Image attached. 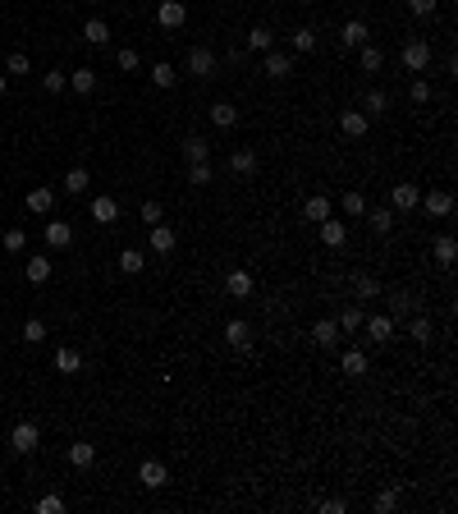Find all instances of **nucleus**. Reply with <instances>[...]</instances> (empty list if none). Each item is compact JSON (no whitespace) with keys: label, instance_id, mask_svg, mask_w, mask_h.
I'll return each instance as SVG.
<instances>
[{"label":"nucleus","instance_id":"1","mask_svg":"<svg viewBox=\"0 0 458 514\" xmlns=\"http://www.w3.org/2000/svg\"><path fill=\"white\" fill-rule=\"evenodd\" d=\"M156 23H161L165 33H179L188 23V5L184 0H161V10H156Z\"/></svg>","mask_w":458,"mask_h":514},{"label":"nucleus","instance_id":"2","mask_svg":"<svg viewBox=\"0 0 458 514\" xmlns=\"http://www.w3.org/2000/svg\"><path fill=\"white\" fill-rule=\"evenodd\" d=\"M10 446L19 450V455H33L37 446H42V432H37V423H19L10 432Z\"/></svg>","mask_w":458,"mask_h":514},{"label":"nucleus","instance_id":"3","mask_svg":"<svg viewBox=\"0 0 458 514\" xmlns=\"http://www.w3.org/2000/svg\"><path fill=\"white\" fill-rule=\"evenodd\" d=\"M362 331H367L371 345H390L394 331H399V322H394V317H367V322H362Z\"/></svg>","mask_w":458,"mask_h":514},{"label":"nucleus","instance_id":"4","mask_svg":"<svg viewBox=\"0 0 458 514\" xmlns=\"http://www.w3.org/2000/svg\"><path fill=\"white\" fill-rule=\"evenodd\" d=\"M138 482L147 487V492H161L165 482H170V473H165V464H156V460H142V464H138Z\"/></svg>","mask_w":458,"mask_h":514},{"label":"nucleus","instance_id":"5","mask_svg":"<svg viewBox=\"0 0 458 514\" xmlns=\"http://www.w3.org/2000/svg\"><path fill=\"white\" fill-rule=\"evenodd\" d=\"M188 74H197V78L216 74V55H211V46H193V51H188Z\"/></svg>","mask_w":458,"mask_h":514},{"label":"nucleus","instance_id":"6","mask_svg":"<svg viewBox=\"0 0 458 514\" xmlns=\"http://www.w3.org/2000/svg\"><path fill=\"white\" fill-rule=\"evenodd\" d=\"M404 65H408V69H413V74H422V69H426V65H431V46H426V42H422V37H413V42H408V46H404Z\"/></svg>","mask_w":458,"mask_h":514},{"label":"nucleus","instance_id":"7","mask_svg":"<svg viewBox=\"0 0 458 514\" xmlns=\"http://www.w3.org/2000/svg\"><path fill=\"white\" fill-rule=\"evenodd\" d=\"M417 202L426 207V216H449V211H454V193H445V188H431V193L417 197Z\"/></svg>","mask_w":458,"mask_h":514},{"label":"nucleus","instance_id":"8","mask_svg":"<svg viewBox=\"0 0 458 514\" xmlns=\"http://www.w3.org/2000/svg\"><path fill=\"white\" fill-rule=\"evenodd\" d=\"M92 220H97V225H115V220H120V202H115V197H92Z\"/></svg>","mask_w":458,"mask_h":514},{"label":"nucleus","instance_id":"9","mask_svg":"<svg viewBox=\"0 0 458 514\" xmlns=\"http://www.w3.org/2000/svg\"><path fill=\"white\" fill-rule=\"evenodd\" d=\"M46 243L51 248H69L74 243V225L69 220H46Z\"/></svg>","mask_w":458,"mask_h":514},{"label":"nucleus","instance_id":"10","mask_svg":"<svg viewBox=\"0 0 458 514\" xmlns=\"http://www.w3.org/2000/svg\"><path fill=\"white\" fill-rule=\"evenodd\" d=\"M321 225V243H326V248H344V239H349V230H344V220H317Z\"/></svg>","mask_w":458,"mask_h":514},{"label":"nucleus","instance_id":"11","mask_svg":"<svg viewBox=\"0 0 458 514\" xmlns=\"http://www.w3.org/2000/svg\"><path fill=\"white\" fill-rule=\"evenodd\" d=\"M225 294L243 303V298L252 294V275H248V271H229V275H225Z\"/></svg>","mask_w":458,"mask_h":514},{"label":"nucleus","instance_id":"12","mask_svg":"<svg viewBox=\"0 0 458 514\" xmlns=\"http://www.w3.org/2000/svg\"><path fill=\"white\" fill-rule=\"evenodd\" d=\"M78 368H83V354H78V349H69V345H60V349H55V372L74 377Z\"/></svg>","mask_w":458,"mask_h":514},{"label":"nucleus","instance_id":"13","mask_svg":"<svg viewBox=\"0 0 458 514\" xmlns=\"http://www.w3.org/2000/svg\"><path fill=\"white\" fill-rule=\"evenodd\" d=\"M339 129L349 133V138H362V133L371 129V120L362 115V110H344V115H339Z\"/></svg>","mask_w":458,"mask_h":514},{"label":"nucleus","instance_id":"14","mask_svg":"<svg viewBox=\"0 0 458 514\" xmlns=\"http://www.w3.org/2000/svg\"><path fill=\"white\" fill-rule=\"evenodd\" d=\"M339 42H344V46H367V23H362V19H349L344 28H339Z\"/></svg>","mask_w":458,"mask_h":514},{"label":"nucleus","instance_id":"15","mask_svg":"<svg viewBox=\"0 0 458 514\" xmlns=\"http://www.w3.org/2000/svg\"><path fill=\"white\" fill-rule=\"evenodd\" d=\"M394 211H413L417 207V197H422V193H417V184H394Z\"/></svg>","mask_w":458,"mask_h":514},{"label":"nucleus","instance_id":"16","mask_svg":"<svg viewBox=\"0 0 458 514\" xmlns=\"http://www.w3.org/2000/svg\"><path fill=\"white\" fill-rule=\"evenodd\" d=\"M69 88L74 92H83V97H88V92H97V69H74V74H69Z\"/></svg>","mask_w":458,"mask_h":514},{"label":"nucleus","instance_id":"17","mask_svg":"<svg viewBox=\"0 0 458 514\" xmlns=\"http://www.w3.org/2000/svg\"><path fill=\"white\" fill-rule=\"evenodd\" d=\"M92 460H97V446H92V441H74V446H69V464H74V469H88Z\"/></svg>","mask_w":458,"mask_h":514},{"label":"nucleus","instance_id":"18","mask_svg":"<svg viewBox=\"0 0 458 514\" xmlns=\"http://www.w3.org/2000/svg\"><path fill=\"white\" fill-rule=\"evenodd\" d=\"M211 124H216V129H234V124H239V110L229 106V101H216V106H211Z\"/></svg>","mask_w":458,"mask_h":514},{"label":"nucleus","instance_id":"19","mask_svg":"<svg viewBox=\"0 0 458 514\" xmlns=\"http://www.w3.org/2000/svg\"><path fill=\"white\" fill-rule=\"evenodd\" d=\"M225 340L234 345V349H248V345H252V331H248V322H239V317H234V322L225 326Z\"/></svg>","mask_w":458,"mask_h":514},{"label":"nucleus","instance_id":"20","mask_svg":"<svg viewBox=\"0 0 458 514\" xmlns=\"http://www.w3.org/2000/svg\"><path fill=\"white\" fill-rule=\"evenodd\" d=\"M266 74H271V78H289V74H294V60H289L284 51H271V55H266Z\"/></svg>","mask_w":458,"mask_h":514},{"label":"nucleus","instance_id":"21","mask_svg":"<svg viewBox=\"0 0 458 514\" xmlns=\"http://www.w3.org/2000/svg\"><path fill=\"white\" fill-rule=\"evenodd\" d=\"M184 156L188 161H211V142L202 133H193V138H184Z\"/></svg>","mask_w":458,"mask_h":514},{"label":"nucleus","instance_id":"22","mask_svg":"<svg viewBox=\"0 0 458 514\" xmlns=\"http://www.w3.org/2000/svg\"><path fill=\"white\" fill-rule=\"evenodd\" d=\"M51 207H55V193H51V188H33V193H28V211H33V216H46Z\"/></svg>","mask_w":458,"mask_h":514},{"label":"nucleus","instance_id":"23","mask_svg":"<svg viewBox=\"0 0 458 514\" xmlns=\"http://www.w3.org/2000/svg\"><path fill=\"white\" fill-rule=\"evenodd\" d=\"M303 216H307V220H326V216H330V197H326V193H312V197L303 202Z\"/></svg>","mask_w":458,"mask_h":514},{"label":"nucleus","instance_id":"24","mask_svg":"<svg viewBox=\"0 0 458 514\" xmlns=\"http://www.w3.org/2000/svg\"><path fill=\"white\" fill-rule=\"evenodd\" d=\"M362 220H371V230H376V234H390L394 230V211L390 207H376V211L367 207V216H362Z\"/></svg>","mask_w":458,"mask_h":514},{"label":"nucleus","instance_id":"25","mask_svg":"<svg viewBox=\"0 0 458 514\" xmlns=\"http://www.w3.org/2000/svg\"><path fill=\"white\" fill-rule=\"evenodd\" d=\"M229 170H234V175H252V170H257V152L239 147V152L229 156Z\"/></svg>","mask_w":458,"mask_h":514},{"label":"nucleus","instance_id":"26","mask_svg":"<svg viewBox=\"0 0 458 514\" xmlns=\"http://www.w3.org/2000/svg\"><path fill=\"white\" fill-rule=\"evenodd\" d=\"M51 280V257H28V285H46Z\"/></svg>","mask_w":458,"mask_h":514},{"label":"nucleus","instance_id":"27","mask_svg":"<svg viewBox=\"0 0 458 514\" xmlns=\"http://www.w3.org/2000/svg\"><path fill=\"white\" fill-rule=\"evenodd\" d=\"M175 230H170V225H152V248L156 252H175Z\"/></svg>","mask_w":458,"mask_h":514},{"label":"nucleus","instance_id":"28","mask_svg":"<svg viewBox=\"0 0 458 514\" xmlns=\"http://www.w3.org/2000/svg\"><path fill=\"white\" fill-rule=\"evenodd\" d=\"M385 106H390V97H385L381 88H371L367 101H362V115H367V120H371V115H385Z\"/></svg>","mask_w":458,"mask_h":514},{"label":"nucleus","instance_id":"29","mask_svg":"<svg viewBox=\"0 0 458 514\" xmlns=\"http://www.w3.org/2000/svg\"><path fill=\"white\" fill-rule=\"evenodd\" d=\"M339 368H344L349 377H362V372H367V354H362V349H349L344 358H339Z\"/></svg>","mask_w":458,"mask_h":514},{"label":"nucleus","instance_id":"30","mask_svg":"<svg viewBox=\"0 0 458 514\" xmlns=\"http://www.w3.org/2000/svg\"><path fill=\"white\" fill-rule=\"evenodd\" d=\"M142 266H147V257H142L138 248H124V252H120V271H124V275H138Z\"/></svg>","mask_w":458,"mask_h":514},{"label":"nucleus","instance_id":"31","mask_svg":"<svg viewBox=\"0 0 458 514\" xmlns=\"http://www.w3.org/2000/svg\"><path fill=\"white\" fill-rule=\"evenodd\" d=\"M83 37H88L92 46H106V42H110V28H106V19H88V28H83Z\"/></svg>","mask_w":458,"mask_h":514},{"label":"nucleus","instance_id":"32","mask_svg":"<svg viewBox=\"0 0 458 514\" xmlns=\"http://www.w3.org/2000/svg\"><path fill=\"white\" fill-rule=\"evenodd\" d=\"M362 322H367V312H362V308H344L335 326H339V331H362Z\"/></svg>","mask_w":458,"mask_h":514},{"label":"nucleus","instance_id":"33","mask_svg":"<svg viewBox=\"0 0 458 514\" xmlns=\"http://www.w3.org/2000/svg\"><path fill=\"white\" fill-rule=\"evenodd\" d=\"M312 335H317L321 349H330V345L339 340V326H335V322H317V326H312Z\"/></svg>","mask_w":458,"mask_h":514},{"label":"nucleus","instance_id":"34","mask_svg":"<svg viewBox=\"0 0 458 514\" xmlns=\"http://www.w3.org/2000/svg\"><path fill=\"white\" fill-rule=\"evenodd\" d=\"M353 294H358V298H376V294H381L376 275H353Z\"/></svg>","mask_w":458,"mask_h":514},{"label":"nucleus","instance_id":"35","mask_svg":"<svg viewBox=\"0 0 458 514\" xmlns=\"http://www.w3.org/2000/svg\"><path fill=\"white\" fill-rule=\"evenodd\" d=\"M358 51H362V55H358V65H362V69H367V74H376V69H381V65H385V55H381V51H376V46H358Z\"/></svg>","mask_w":458,"mask_h":514},{"label":"nucleus","instance_id":"36","mask_svg":"<svg viewBox=\"0 0 458 514\" xmlns=\"http://www.w3.org/2000/svg\"><path fill=\"white\" fill-rule=\"evenodd\" d=\"M408 335H413L417 345H431V335H436V331H431V317H413V326H408Z\"/></svg>","mask_w":458,"mask_h":514},{"label":"nucleus","instance_id":"37","mask_svg":"<svg viewBox=\"0 0 458 514\" xmlns=\"http://www.w3.org/2000/svg\"><path fill=\"white\" fill-rule=\"evenodd\" d=\"M83 188H88V170H83V165H74V170L65 175V193H83Z\"/></svg>","mask_w":458,"mask_h":514},{"label":"nucleus","instance_id":"38","mask_svg":"<svg viewBox=\"0 0 458 514\" xmlns=\"http://www.w3.org/2000/svg\"><path fill=\"white\" fill-rule=\"evenodd\" d=\"M188 184L207 188V184H211V161H193V170H188Z\"/></svg>","mask_w":458,"mask_h":514},{"label":"nucleus","instance_id":"39","mask_svg":"<svg viewBox=\"0 0 458 514\" xmlns=\"http://www.w3.org/2000/svg\"><path fill=\"white\" fill-rule=\"evenodd\" d=\"M344 211H349L353 220H362V216H367V197H362V193H344Z\"/></svg>","mask_w":458,"mask_h":514},{"label":"nucleus","instance_id":"40","mask_svg":"<svg viewBox=\"0 0 458 514\" xmlns=\"http://www.w3.org/2000/svg\"><path fill=\"white\" fill-rule=\"evenodd\" d=\"M271 42H275L271 28H252V33H248V46H252V51H271Z\"/></svg>","mask_w":458,"mask_h":514},{"label":"nucleus","instance_id":"41","mask_svg":"<svg viewBox=\"0 0 458 514\" xmlns=\"http://www.w3.org/2000/svg\"><path fill=\"white\" fill-rule=\"evenodd\" d=\"M175 78H179L175 65H156L152 69V83H156V88H175Z\"/></svg>","mask_w":458,"mask_h":514},{"label":"nucleus","instance_id":"42","mask_svg":"<svg viewBox=\"0 0 458 514\" xmlns=\"http://www.w3.org/2000/svg\"><path fill=\"white\" fill-rule=\"evenodd\" d=\"M408 312H413V298H408V294H390V317L399 322V317H408Z\"/></svg>","mask_w":458,"mask_h":514},{"label":"nucleus","instance_id":"43","mask_svg":"<svg viewBox=\"0 0 458 514\" xmlns=\"http://www.w3.org/2000/svg\"><path fill=\"white\" fill-rule=\"evenodd\" d=\"M436 262H440V266L454 262V239H449V234H440V239H436Z\"/></svg>","mask_w":458,"mask_h":514},{"label":"nucleus","instance_id":"44","mask_svg":"<svg viewBox=\"0 0 458 514\" xmlns=\"http://www.w3.org/2000/svg\"><path fill=\"white\" fill-rule=\"evenodd\" d=\"M23 340H28V345H42V340H46V322L28 317V326H23Z\"/></svg>","mask_w":458,"mask_h":514},{"label":"nucleus","instance_id":"45","mask_svg":"<svg viewBox=\"0 0 458 514\" xmlns=\"http://www.w3.org/2000/svg\"><path fill=\"white\" fill-rule=\"evenodd\" d=\"M294 51H317V33H312V28H298V33H294Z\"/></svg>","mask_w":458,"mask_h":514},{"label":"nucleus","instance_id":"46","mask_svg":"<svg viewBox=\"0 0 458 514\" xmlns=\"http://www.w3.org/2000/svg\"><path fill=\"white\" fill-rule=\"evenodd\" d=\"M37 514H65V496H42V501H37Z\"/></svg>","mask_w":458,"mask_h":514},{"label":"nucleus","instance_id":"47","mask_svg":"<svg viewBox=\"0 0 458 514\" xmlns=\"http://www.w3.org/2000/svg\"><path fill=\"white\" fill-rule=\"evenodd\" d=\"M28 248V234L23 230H5V252H23Z\"/></svg>","mask_w":458,"mask_h":514},{"label":"nucleus","instance_id":"48","mask_svg":"<svg viewBox=\"0 0 458 514\" xmlns=\"http://www.w3.org/2000/svg\"><path fill=\"white\" fill-rule=\"evenodd\" d=\"M42 88H46V92H65V69H51V74H42Z\"/></svg>","mask_w":458,"mask_h":514},{"label":"nucleus","instance_id":"49","mask_svg":"<svg viewBox=\"0 0 458 514\" xmlns=\"http://www.w3.org/2000/svg\"><path fill=\"white\" fill-rule=\"evenodd\" d=\"M408 97H413L417 106H426V101H431V83H426V78H417L413 88H408Z\"/></svg>","mask_w":458,"mask_h":514},{"label":"nucleus","instance_id":"50","mask_svg":"<svg viewBox=\"0 0 458 514\" xmlns=\"http://www.w3.org/2000/svg\"><path fill=\"white\" fill-rule=\"evenodd\" d=\"M5 69H10V74H28V51H14L10 60H5Z\"/></svg>","mask_w":458,"mask_h":514},{"label":"nucleus","instance_id":"51","mask_svg":"<svg viewBox=\"0 0 458 514\" xmlns=\"http://www.w3.org/2000/svg\"><path fill=\"white\" fill-rule=\"evenodd\" d=\"M376 510H381V514L399 510V492H381V496H376Z\"/></svg>","mask_w":458,"mask_h":514},{"label":"nucleus","instance_id":"52","mask_svg":"<svg viewBox=\"0 0 458 514\" xmlns=\"http://www.w3.org/2000/svg\"><path fill=\"white\" fill-rule=\"evenodd\" d=\"M115 60H120V69H129V74L138 69V51H133V46H124V51L115 55Z\"/></svg>","mask_w":458,"mask_h":514},{"label":"nucleus","instance_id":"53","mask_svg":"<svg viewBox=\"0 0 458 514\" xmlns=\"http://www.w3.org/2000/svg\"><path fill=\"white\" fill-rule=\"evenodd\" d=\"M408 10H413L417 19H426V14H436V0H408Z\"/></svg>","mask_w":458,"mask_h":514},{"label":"nucleus","instance_id":"54","mask_svg":"<svg viewBox=\"0 0 458 514\" xmlns=\"http://www.w3.org/2000/svg\"><path fill=\"white\" fill-rule=\"evenodd\" d=\"M142 220H147V225H161V202H142Z\"/></svg>","mask_w":458,"mask_h":514},{"label":"nucleus","instance_id":"55","mask_svg":"<svg viewBox=\"0 0 458 514\" xmlns=\"http://www.w3.org/2000/svg\"><path fill=\"white\" fill-rule=\"evenodd\" d=\"M321 514H344V501H335V496H330V501H321Z\"/></svg>","mask_w":458,"mask_h":514},{"label":"nucleus","instance_id":"56","mask_svg":"<svg viewBox=\"0 0 458 514\" xmlns=\"http://www.w3.org/2000/svg\"><path fill=\"white\" fill-rule=\"evenodd\" d=\"M5 88H10V78H5V74H0V97H5Z\"/></svg>","mask_w":458,"mask_h":514}]
</instances>
